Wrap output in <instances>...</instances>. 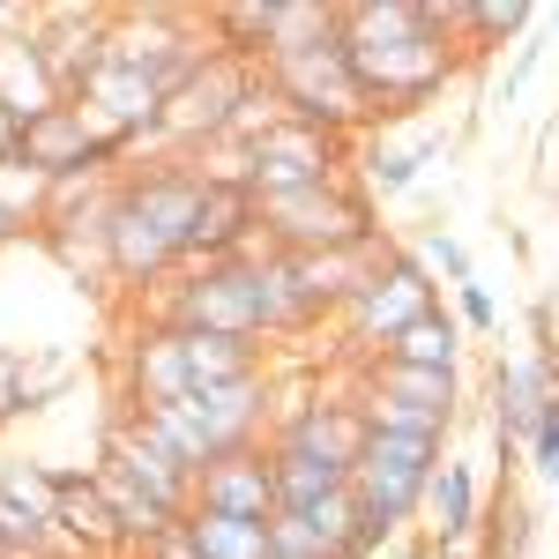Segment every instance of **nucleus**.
<instances>
[{"label":"nucleus","mask_w":559,"mask_h":559,"mask_svg":"<svg viewBox=\"0 0 559 559\" xmlns=\"http://www.w3.org/2000/svg\"><path fill=\"white\" fill-rule=\"evenodd\" d=\"M336 31L373 120H411L455 83L448 8L432 0H358V8H336Z\"/></svg>","instance_id":"1"},{"label":"nucleus","mask_w":559,"mask_h":559,"mask_svg":"<svg viewBox=\"0 0 559 559\" xmlns=\"http://www.w3.org/2000/svg\"><path fill=\"white\" fill-rule=\"evenodd\" d=\"M216 179H202L187 157H142L134 173L112 179V216H105V247H112V284L150 292L173 269L194 261L202 216H210Z\"/></svg>","instance_id":"2"},{"label":"nucleus","mask_w":559,"mask_h":559,"mask_svg":"<svg viewBox=\"0 0 559 559\" xmlns=\"http://www.w3.org/2000/svg\"><path fill=\"white\" fill-rule=\"evenodd\" d=\"M269 373L254 344L239 336H202V329H142L128 344V411H157V403H179V395H210V388L254 381Z\"/></svg>","instance_id":"3"},{"label":"nucleus","mask_w":559,"mask_h":559,"mask_svg":"<svg viewBox=\"0 0 559 559\" xmlns=\"http://www.w3.org/2000/svg\"><path fill=\"white\" fill-rule=\"evenodd\" d=\"M261 247L276 254H366L388 231L373 224V202L358 187H299V194H254Z\"/></svg>","instance_id":"4"},{"label":"nucleus","mask_w":559,"mask_h":559,"mask_svg":"<svg viewBox=\"0 0 559 559\" xmlns=\"http://www.w3.org/2000/svg\"><path fill=\"white\" fill-rule=\"evenodd\" d=\"M261 83L276 90V105L306 120V128H329L358 142V134L373 128V105H366V90L350 75V52H344V31H329V38L299 45V52H284V60H269L261 68Z\"/></svg>","instance_id":"5"},{"label":"nucleus","mask_w":559,"mask_h":559,"mask_svg":"<svg viewBox=\"0 0 559 559\" xmlns=\"http://www.w3.org/2000/svg\"><path fill=\"white\" fill-rule=\"evenodd\" d=\"M350 403L366 432H418V440H448L455 411H463V373H432V366H395V358H366Z\"/></svg>","instance_id":"6"},{"label":"nucleus","mask_w":559,"mask_h":559,"mask_svg":"<svg viewBox=\"0 0 559 559\" xmlns=\"http://www.w3.org/2000/svg\"><path fill=\"white\" fill-rule=\"evenodd\" d=\"M432 471H440V440H418V432H366V448H358V463H350V500H358V515L395 545L403 522H418V508H426Z\"/></svg>","instance_id":"7"},{"label":"nucleus","mask_w":559,"mask_h":559,"mask_svg":"<svg viewBox=\"0 0 559 559\" xmlns=\"http://www.w3.org/2000/svg\"><path fill=\"white\" fill-rule=\"evenodd\" d=\"M432 306H440V292H432V269L411 247H395V239H381L373 247V269H366V284H358V299L344 306V329L358 350H373L381 358L411 321H426Z\"/></svg>","instance_id":"8"},{"label":"nucleus","mask_w":559,"mask_h":559,"mask_svg":"<svg viewBox=\"0 0 559 559\" xmlns=\"http://www.w3.org/2000/svg\"><path fill=\"white\" fill-rule=\"evenodd\" d=\"M350 165V142L306 120H276L269 134L247 142V194H299V187H336Z\"/></svg>","instance_id":"9"},{"label":"nucleus","mask_w":559,"mask_h":559,"mask_svg":"<svg viewBox=\"0 0 559 559\" xmlns=\"http://www.w3.org/2000/svg\"><path fill=\"white\" fill-rule=\"evenodd\" d=\"M448 150V128L432 112H411V120H373V128L350 142V165H358V194L366 202H388V194H411L418 173Z\"/></svg>","instance_id":"10"},{"label":"nucleus","mask_w":559,"mask_h":559,"mask_svg":"<svg viewBox=\"0 0 559 559\" xmlns=\"http://www.w3.org/2000/svg\"><path fill=\"white\" fill-rule=\"evenodd\" d=\"M485 418H492V440H500V471L508 455H530V432L545 418V403L559 395V358L552 350H515L492 366V388H485Z\"/></svg>","instance_id":"11"},{"label":"nucleus","mask_w":559,"mask_h":559,"mask_svg":"<svg viewBox=\"0 0 559 559\" xmlns=\"http://www.w3.org/2000/svg\"><path fill=\"white\" fill-rule=\"evenodd\" d=\"M15 157H23L31 173H45L52 187H68V179H112V173H120V150L83 120V105H52V112H38V120L23 128V150H15Z\"/></svg>","instance_id":"12"},{"label":"nucleus","mask_w":559,"mask_h":559,"mask_svg":"<svg viewBox=\"0 0 559 559\" xmlns=\"http://www.w3.org/2000/svg\"><path fill=\"white\" fill-rule=\"evenodd\" d=\"M97 463H105V471H120L134 492H150V500H157V508H173V515H187V508H194V471H187V463H179V455L150 426H142L134 411H120V418L105 426Z\"/></svg>","instance_id":"13"},{"label":"nucleus","mask_w":559,"mask_h":559,"mask_svg":"<svg viewBox=\"0 0 559 559\" xmlns=\"http://www.w3.org/2000/svg\"><path fill=\"white\" fill-rule=\"evenodd\" d=\"M52 545L60 559H120L128 537L97 492V471H60V500H52Z\"/></svg>","instance_id":"14"},{"label":"nucleus","mask_w":559,"mask_h":559,"mask_svg":"<svg viewBox=\"0 0 559 559\" xmlns=\"http://www.w3.org/2000/svg\"><path fill=\"white\" fill-rule=\"evenodd\" d=\"M194 508L202 515H247V522H276V471H269V448H239L194 477ZM187 508V515H194Z\"/></svg>","instance_id":"15"},{"label":"nucleus","mask_w":559,"mask_h":559,"mask_svg":"<svg viewBox=\"0 0 559 559\" xmlns=\"http://www.w3.org/2000/svg\"><path fill=\"white\" fill-rule=\"evenodd\" d=\"M269 440H284V448H306V455H321V463H336L350 471L358 463V448H366V418H358V403H299L284 426H269Z\"/></svg>","instance_id":"16"},{"label":"nucleus","mask_w":559,"mask_h":559,"mask_svg":"<svg viewBox=\"0 0 559 559\" xmlns=\"http://www.w3.org/2000/svg\"><path fill=\"white\" fill-rule=\"evenodd\" d=\"M52 105H68V97H60V83H52V68H45L31 23H23V31H0V112L31 128L38 112H52Z\"/></svg>","instance_id":"17"},{"label":"nucleus","mask_w":559,"mask_h":559,"mask_svg":"<svg viewBox=\"0 0 559 559\" xmlns=\"http://www.w3.org/2000/svg\"><path fill=\"white\" fill-rule=\"evenodd\" d=\"M426 537L432 545H448V552H463L477 537V471L471 463H455V455H440V471H432V485H426Z\"/></svg>","instance_id":"18"},{"label":"nucleus","mask_w":559,"mask_h":559,"mask_svg":"<svg viewBox=\"0 0 559 559\" xmlns=\"http://www.w3.org/2000/svg\"><path fill=\"white\" fill-rule=\"evenodd\" d=\"M261 448H269V471H276V515L284 508H321V500L350 492V471H336V463H321L306 448H284V440H261Z\"/></svg>","instance_id":"19"},{"label":"nucleus","mask_w":559,"mask_h":559,"mask_svg":"<svg viewBox=\"0 0 559 559\" xmlns=\"http://www.w3.org/2000/svg\"><path fill=\"white\" fill-rule=\"evenodd\" d=\"M381 358H395V366H432V373H463V321L448 306H432L426 321H411Z\"/></svg>","instance_id":"20"},{"label":"nucleus","mask_w":559,"mask_h":559,"mask_svg":"<svg viewBox=\"0 0 559 559\" xmlns=\"http://www.w3.org/2000/svg\"><path fill=\"white\" fill-rule=\"evenodd\" d=\"M187 537H194V552L202 559H276L269 545V522H247V515H187Z\"/></svg>","instance_id":"21"},{"label":"nucleus","mask_w":559,"mask_h":559,"mask_svg":"<svg viewBox=\"0 0 559 559\" xmlns=\"http://www.w3.org/2000/svg\"><path fill=\"white\" fill-rule=\"evenodd\" d=\"M418 261H426L432 276H448V292H463V284H477L471 247H463L455 231H440V224H426V239H418Z\"/></svg>","instance_id":"22"},{"label":"nucleus","mask_w":559,"mask_h":559,"mask_svg":"<svg viewBox=\"0 0 559 559\" xmlns=\"http://www.w3.org/2000/svg\"><path fill=\"white\" fill-rule=\"evenodd\" d=\"M530 471L559 492V395L545 403V418H537V432H530Z\"/></svg>","instance_id":"23"},{"label":"nucleus","mask_w":559,"mask_h":559,"mask_svg":"<svg viewBox=\"0 0 559 559\" xmlns=\"http://www.w3.org/2000/svg\"><path fill=\"white\" fill-rule=\"evenodd\" d=\"M455 321H463V336H500V306L485 284H463L455 292Z\"/></svg>","instance_id":"24"},{"label":"nucleus","mask_w":559,"mask_h":559,"mask_svg":"<svg viewBox=\"0 0 559 559\" xmlns=\"http://www.w3.org/2000/svg\"><path fill=\"white\" fill-rule=\"evenodd\" d=\"M23 358H31V350L0 344V426H8V418H23Z\"/></svg>","instance_id":"25"},{"label":"nucleus","mask_w":559,"mask_h":559,"mask_svg":"<svg viewBox=\"0 0 559 559\" xmlns=\"http://www.w3.org/2000/svg\"><path fill=\"white\" fill-rule=\"evenodd\" d=\"M537 60H545V38H537V31H530V38L515 45V68H508V75H500V105H515V97H522V83H530V75H537Z\"/></svg>","instance_id":"26"},{"label":"nucleus","mask_w":559,"mask_h":559,"mask_svg":"<svg viewBox=\"0 0 559 559\" xmlns=\"http://www.w3.org/2000/svg\"><path fill=\"white\" fill-rule=\"evenodd\" d=\"M388 559H455V552H448V545H432L426 530H418V537H395V545H388Z\"/></svg>","instance_id":"27"},{"label":"nucleus","mask_w":559,"mask_h":559,"mask_svg":"<svg viewBox=\"0 0 559 559\" xmlns=\"http://www.w3.org/2000/svg\"><path fill=\"white\" fill-rule=\"evenodd\" d=\"M15 231H23V224H15V216H0V254L15 247Z\"/></svg>","instance_id":"28"}]
</instances>
